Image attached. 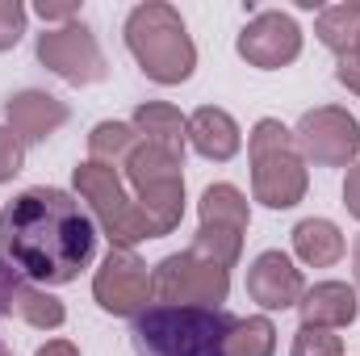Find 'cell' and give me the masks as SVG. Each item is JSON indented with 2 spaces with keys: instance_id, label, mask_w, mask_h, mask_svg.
I'll use <instances>...</instances> for the list:
<instances>
[{
  "instance_id": "6",
  "label": "cell",
  "mask_w": 360,
  "mask_h": 356,
  "mask_svg": "<svg viewBox=\"0 0 360 356\" xmlns=\"http://www.w3.org/2000/svg\"><path fill=\"white\" fill-rule=\"evenodd\" d=\"M297 134H302V147L314 160H323V164H344L348 155H356V147H360V126L348 113H340V109L306 113Z\"/></svg>"
},
{
  "instance_id": "7",
  "label": "cell",
  "mask_w": 360,
  "mask_h": 356,
  "mask_svg": "<svg viewBox=\"0 0 360 356\" xmlns=\"http://www.w3.org/2000/svg\"><path fill=\"white\" fill-rule=\"evenodd\" d=\"M147 289H151L147 268L139 265L126 248L109 252V260H105L101 276H96V298H101L105 310H113V314H139V302L147 298Z\"/></svg>"
},
{
  "instance_id": "15",
  "label": "cell",
  "mask_w": 360,
  "mask_h": 356,
  "mask_svg": "<svg viewBox=\"0 0 360 356\" xmlns=\"http://www.w3.org/2000/svg\"><path fill=\"white\" fill-rule=\"evenodd\" d=\"M226 356H272V323L269 319H248L235 323Z\"/></svg>"
},
{
  "instance_id": "12",
  "label": "cell",
  "mask_w": 360,
  "mask_h": 356,
  "mask_svg": "<svg viewBox=\"0 0 360 356\" xmlns=\"http://www.w3.org/2000/svg\"><path fill=\"white\" fill-rule=\"evenodd\" d=\"M302 319H306V327H314V323H352L356 319V293L348 285H335V281L314 285L302 302Z\"/></svg>"
},
{
  "instance_id": "19",
  "label": "cell",
  "mask_w": 360,
  "mask_h": 356,
  "mask_svg": "<svg viewBox=\"0 0 360 356\" xmlns=\"http://www.w3.org/2000/svg\"><path fill=\"white\" fill-rule=\"evenodd\" d=\"M335 76H340L348 89H356V92H360V42L352 46V51H348V55H344V59H340V72H335Z\"/></svg>"
},
{
  "instance_id": "11",
  "label": "cell",
  "mask_w": 360,
  "mask_h": 356,
  "mask_svg": "<svg viewBox=\"0 0 360 356\" xmlns=\"http://www.w3.org/2000/svg\"><path fill=\"white\" fill-rule=\"evenodd\" d=\"M188 130H193V147L205 160H231L239 151V130L222 109H197Z\"/></svg>"
},
{
  "instance_id": "21",
  "label": "cell",
  "mask_w": 360,
  "mask_h": 356,
  "mask_svg": "<svg viewBox=\"0 0 360 356\" xmlns=\"http://www.w3.org/2000/svg\"><path fill=\"white\" fill-rule=\"evenodd\" d=\"M38 356H80L72 344H63V340H55V344H46V348H38Z\"/></svg>"
},
{
  "instance_id": "16",
  "label": "cell",
  "mask_w": 360,
  "mask_h": 356,
  "mask_svg": "<svg viewBox=\"0 0 360 356\" xmlns=\"http://www.w3.org/2000/svg\"><path fill=\"white\" fill-rule=\"evenodd\" d=\"M293 356H340V340L327 336V331L302 327L297 331V344H293Z\"/></svg>"
},
{
  "instance_id": "3",
  "label": "cell",
  "mask_w": 360,
  "mask_h": 356,
  "mask_svg": "<svg viewBox=\"0 0 360 356\" xmlns=\"http://www.w3.org/2000/svg\"><path fill=\"white\" fill-rule=\"evenodd\" d=\"M126 42L151 80L176 84V80L193 76V42L184 38V25L172 8H164V4L134 8L126 21Z\"/></svg>"
},
{
  "instance_id": "8",
  "label": "cell",
  "mask_w": 360,
  "mask_h": 356,
  "mask_svg": "<svg viewBox=\"0 0 360 356\" xmlns=\"http://www.w3.org/2000/svg\"><path fill=\"white\" fill-rule=\"evenodd\" d=\"M248 289H252V298L260 306L285 310V306H293L302 298V276H297V268L289 265L281 252H264L252 265V272H248Z\"/></svg>"
},
{
  "instance_id": "2",
  "label": "cell",
  "mask_w": 360,
  "mask_h": 356,
  "mask_svg": "<svg viewBox=\"0 0 360 356\" xmlns=\"http://www.w3.org/2000/svg\"><path fill=\"white\" fill-rule=\"evenodd\" d=\"M235 323L222 306L155 302L134 314L130 344L134 356H226Z\"/></svg>"
},
{
  "instance_id": "18",
  "label": "cell",
  "mask_w": 360,
  "mask_h": 356,
  "mask_svg": "<svg viewBox=\"0 0 360 356\" xmlns=\"http://www.w3.org/2000/svg\"><path fill=\"white\" fill-rule=\"evenodd\" d=\"M13 172H21V143L8 130H0V180H8Z\"/></svg>"
},
{
  "instance_id": "5",
  "label": "cell",
  "mask_w": 360,
  "mask_h": 356,
  "mask_svg": "<svg viewBox=\"0 0 360 356\" xmlns=\"http://www.w3.org/2000/svg\"><path fill=\"white\" fill-rule=\"evenodd\" d=\"M297 51H302V34H297L293 17H285V13H260L239 38V55L252 59L256 68H281Z\"/></svg>"
},
{
  "instance_id": "14",
  "label": "cell",
  "mask_w": 360,
  "mask_h": 356,
  "mask_svg": "<svg viewBox=\"0 0 360 356\" xmlns=\"http://www.w3.org/2000/svg\"><path fill=\"white\" fill-rule=\"evenodd\" d=\"M319 38H323V46L348 55L360 42V4H335V8H327L319 17Z\"/></svg>"
},
{
  "instance_id": "20",
  "label": "cell",
  "mask_w": 360,
  "mask_h": 356,
  "mask_svg": "<svg viewBox=\"0 0 360 356\" xmlns=\"http://www.w3.org/2000/svg\"><path fill=\"white\" fill-rule=\"evenodd\" d=\"M344 197H348V210L360 218V164L352 168V177H348V184H344Z\"/></svg>"
},
{
  "instance_id": "1",
  "label": "cell",
  "mask_w": 360,
  "mask_h": 356,
  "mask_svg": "<svg viewBox=\"0 0 360 356\" xmlns=\"http://www.w3.org/2000/svg\"><path fill=\"white\" fill-rule=\"evenodd\" d=\"M96 252V222L68 189H25L0 210V260L13 276L68 285Z\"/></svg>"
},
{
  "instance_id": "9",
  "label": "cell",
  "mask_w": 360,
  "mask_h": 356,
  "mask_svg": "<svg viewBox=\"0 0 360 356\" xmlns=\"http://www.w3.org/2000/svg\"><path fill=\"white\" fill-rule=\"evenodd\" d=\"M80 55H84V59H101L84 25L51 30V34H42V38H38V59H42L46 68H55L59 76H68V80H92L89 72L80 68Z\"/></svg>"
},
{
  "instance_id": "13",
  "label": "cell",
  "mask_w": 360,
  "mask_h": 356,
  "mask_svg": "<svg viewBox=\"0 0 360 356\" xmlns=\"http://www.w3.org/2000/svg\"><path fill=\"white\" fill-rule=\"evenodd\" d=\"M293 248H297V256H302L306 265H331V260H340V252H344V235H340L335 222H327V218H306V222L293 231Z\"/></svg>"
},
{
  "instance_id": "4",
  "label": "cell",
  "mask_w": 360,
  "mask_h": 356,
  "mask_svg": "<svg viewBox=\"0 0 360 356\" xmlns=\"http://www.w3.org/2000/svg\"><path fill=\"white\" fill-rule=\"evenodd\" d=\"M252 155H256V189L264 197V205L272 210H285L302 197V168H297V155L289 151V139H285V126L281 122H260L256 134H252Z\"/></svg>"
},
{
  "instance_id": "10",
  "label": "cell",
  "mask_w": 360,
  "mask_h": 356,
  "mask_svg": "<svg viewBox=\"0 0 360 356\" xmlns=\"http://www.w3.org/2000/svg\"><path fill=\"white\" fill-rule=\"evenodd\" d=\"M8 117H13V126L21 130V139H46L68 113H63V105H55V96H46V92H21V96H13L8 101Z\"/></svg>"
},
{
  "instance_id": "17",
  "label": "cell",
  "mask_w": 360,
  "mask_h": 356,
  "mask_svg": "<svg viewBox=\"0 0 360 356\" xmlns=\"http://www.w3.org/2000/svg\"><path fill=\"white\" fill-rule=\"evenodd\" d=\"M21 30H25V8L17 0H0V51L13 46L21 38Z\"/></svg>"
}]
</instances>
